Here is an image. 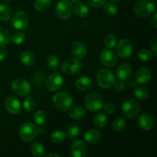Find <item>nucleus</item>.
Instances as JSON below:
<instances>
[{
    "mask_svg": "<svg viewBox=\"0 0 157 157\" xmlns=\"http://www.w3.org/2000/svg\"><path fill=\"white\" fill-rule=\"evenodd\" d=\"M96 80L98 85L104 89L111 88L116 81L113 74L106 68H101L97 72Z\"/></svg>",
    "mask_w": 157,
    "mask_h": 157,
    "instance_id": "1",
    "label": "nucleus"
},
{
    "mask_svg": "<svg viewBox=\"0 0 157 157\" xmlns=\"http://www.w3.org/2000/svg\"><path fill=\"white\" fill-rule=\"evenodd\" d=\"M52 101L55 107L62 111H67L73 105V98L67 92H59L54 95Z\"/></svg>",
    "mask_w": 157,
    "mask_h": 157,
    "instance_id": "2",
    "label": "nucleus"
},
{
    "mask_svg": "<svg viewBox=\"0 0 157 157\" xmlns=\"http://www.w3.org/2000/svg\"><path fill=\"white\" fill-rule=\"evenodd\" d=\"M156 9V6L150 0L139 2L134 6L135 15L140 18H147L151 15Z\"/></svg>",
    "mask_w": 157,
    "mask_h": 157,
    "instance_id": "3",
    "label": "nucleus"
},
{
    "mask_svg": "<svg viewBox=\"0 0 157 157\" xmlns=\"http://www.w3.org/2000/svg\"><path fill=\"white\" fill-rule=\"evenodd\" d=\"M122 111L123 114L127 119H134L140 112V106L136 100L129 98L123 104Z\"/></svg>",
    "mask_w": 157,
    "mask_h": 157,
    "instance_id": "4",
    "label": "nucleus"
},
{
    "mask_svg": "<svg viewBox=\"0 0 157 157\" xmlns=\"http://www.w3.org/2000/svg\"><path fill=\"white\" fill-rule=\"evenodd\" d=\"M86 108L91 112H97L101 110L104 104V100L101 94L98 92L90 93L84 100Z\"/></svg>",
    "mask_w": 157,
    "mask_h": 157,
    "instance_id": "5",
    "label": "nucleus"
},
{
    "mask_svg": "<svg viewBox=\"0 0 157 157\" xmlns=\"http://www.w3.org/2000/svg\"><path fill=\"white\" fill-rule=\"evenodd\" d=\"M12 90L15 94L21 97H25L30 94L31 85L27 80L24 78H17L12 83Z\"/></svg>",
    "mask_w": 157,
    "mask_h": 157,
    "instance_id": "6",
    "label": "nucleus"
},
{
    "mask_svg": "<svg viewBox=\"0 0 157 157\" xmlns=\"http://www.w3.org/2000/svg\"><path fill=\"white\" fill-rule=\"evenodd\" d=\"M38 127L32 123H25L19 129L20 138L25 142H31L36 137Z\"/></svg>",
    "mask_w": 157,
    "mask_h": 157,
    "instance_id": "7",
    "label": "nucleus"
},
{
    "mask_svg": "<svg viewBox=\"0 0 157 157\" xmlns=\"http://www.w3.org/2000/svg\"><path fill=\"white\" fill-rule=\"evenodd\" d=\"M55 12L58 18L62 20H67L71 16L73 12V5L70 1L61 0L57 3Z\"/></svg>",
    "mask_w": 157,
    "mask_h": 157,
    "instance_id": "8",
    "label": "nucleus"
},
{
    "mask_svg": "<svg viewBox=\"0 0 157 157\" xmlns=\"http://www.w3.org/2000/svg\"><path fill=\"white\" fill-rule=\"evenodd\" d=\"M12 24L15 29L20 31V32L25 31L29 26L28 15L22 11L16 12L12 17Z\"/></svg>",
    "mask_w": 157,
    "mask_h": 157,
    "instance_id": "9",
    "label": "nucleus"
},
{
    "mask_svg": "<svg viewBox=\"0 0 157 157\" xmlns=\"http://www.w3.org/2000/svg\"><path fill=\"white\" fill-rule=\"evenodd\" d=\"M82 64L78 58H71L66 60L62 64V71L67 75H75L81 71Z\"/></svg>",
    "mask_w": 157,
    "mask_h": 157,
    "instance_id": "10",
    "label": "nucleus"
},
{
    "mask_svg": "<svg viewBox=\"0 0 157 157\" xmlns=\"http://www.w3.org/2000/svg\"><path fill=\"white\" fill-rule=\"evenodd\" d=\"M64 84V79L61 75L58 72L52 74L48 78L46 86L51 92H56L62 87Z\"/></svg>",
    "mask_w": 157,
    "mask_h": 157,
    "instance_id": "11",
    "label": "nucleus"
},
{
    "mask_svg": "<svg viewBox=\"0 0 157 157\" xmlns=\"http://www.w3.org/2000/svg\"><path fill=\"white\" fill-rule=\"evenodd\" d=\"M133 51V45L130 40L127 38L121 39L117 46V53L118 56L122 58H127L131 56Z\"/></svg>",
    "mask_w": 157,
    "mask_h": 157,
    "instance_id": "12",
    "label": "nucleus"
},
{
    "mask_svg": "<svg viewBox=\"0 0 157 157\" xmlns=\"http://www.w3.org/2000/svg\"><path fill=\"white\" fill-rule=\"evenodd\" d=\"M100 61L104 66L108 67H113L117 64V57L116 54L110 49H104L101 52L100 55Z\"/></svg>",
    "mask_w": 157,
    "mask_h": 157,
    "instance_id": "13",
    "label": "nucleus"
},
{
    "mask_svg": "<svg viewBox=\"0 0 157 157\" xmlns=\"http://www.w3.org/2000/svg\"><path fill=\"white\" fill-rule=\"evenodd\" d=\"M71 155L73 157H84L87 155V146L84 141L76 140L71 146Z\"/></svg>",
    "mask_w": 157,
    "mask_h": 157,
    "instance_id": "14",
    "label": "nucleus"
},
{
    "mask_svg": "<svg viewBox=\"0 0 157 157\" xmlns=\"http://www.w3.org/2000/svg\"><path fill=\"white\" fill-rule=\"evenodd\" d=\"M5 107L11 114H19L21 111V104L18 99L9 97L5 101Z\"/></svg>",
    "mask_w": 157,
    "mask_h": 157,
    "instance_id": "15",
    "label": "nucleus"
},
{
    "mask_svg": "<svg viewBox=\"0 0 157 157\" xmlns=\"http://www.w3.org/2000/svg\"><path fill=\"white\" fill-rule=\"evenodd\" d=\"M138 125L142 130H150L155 126L154 119L149 113H143L138 118Z\"/></svg>",
    "mask_w": 157,
    "mask_h": 157,
    "instance_id": "16",
    "label": "nucleus"
},
{
    "mask_svg": "<svg viewBox=\"0 0 157 157\" xmlns=\"http://www.w3.org/2000/svg\"><path fill=\"white\" fill-rule=\"evenodd\" d=\"M132 71H133V69H132L131 65L128 63H124L117 68L116 75L120 80L124 81V80L128 79L131 76Z\"/></svg>",
    "mask_w": 157,
    "mask_h": 157,
    "instance_id": "17",
    "label": "nucleus"
},
{
    "mask_svg": "<svg viewBox=\"0 0 157 157\" xmlns=\"http://www.w3.org/2000/svg\"><path fill=\"white\" fill-rule=\"evenodd\" d=\"M152 78V73L147 67H143L137 71L136 74V79L139 84H145L150 82Z\"/></svg>",
    "mask_w": 157,
    "mask_h": 157,
    "instance_id": "18",
    "label": "nucleus"
},
{
    "mask_svg": "<svg viewBox=\"0 0 157 157\" xmlns=\"http://www.w3.org/2000/svg\"><path fill=\"white\" fill-rule=\"evenodd\" d=\"M93 81L88 76H81L75 81V86L77 89L81 91H86L91 87Z\"/></svg>",
    "mask_w": 157,
    "mask_h": 157,
    "instance_id": "19",
    "label": "nucleus"
},
{
    "mask_svg": "<svg viewBox=\"0 0 157 157\" xmlns=\"http://www.w3.org/2000/svg\"><path fill=\"white\" fill-rule=\"evenodd\" d=\"M71 53L78 58H82L87 55V48L83 43L80 41H75L71 48Z\"/></svg>",
    "mask_w": 157,
    "mask_h": 157,
    "instance_id": "20",
    "label": "nucleus"
},
{
    "mask_svg": "<svg viewBox=\"0 0 157 157\" xmlns=\"http://www.w3.org/2000/svg\"><path fill=\"white\" fill-rule=\"evenodd\" d=\"M101 138V133L95 129H90L84 133V139L89 144H97L98 142H99Z\"/></svg>",
    "mask_w": 157,
    "mask_h": 157,
    "instance_id": "21",
    "label": "nucleus"
},
{
    "mask_svg": "<svg viewBox=\"0 0 157 157\" xmlns=\"http://www.w3.org/2000/svg\"><path fill=\"white\" fill-rule=\"evenodd\" d=\"M21 61L26 66H32L35 62V56L32 52L25 51L21 54L20 56Z\"/></svg>",
    "mask_w": 157,
    "mask_h": 157,
    "instance_id": "22",
    "label": "nucleus"
},
{
    "mask_svg": "<svg viewBox=\"0 0 157 157\" xmlns=\"http://www.w3.org/2000/svg\"><path fill=\"white\" fill-rule=\"evenodd\" d=\"M108 122V118L106 116V114L103 113H99L95 115L94 118V124L98 128L102 129L107 126Z\"/></svg>",
    "mask_w": 157,
    "mask_h": 157,
    "instance_id": "23",
    "label": "nucleus"
},
{
    "mask_svg": "<svg viewBox=\"0 0 157 157\" xmlns=\"http://www.w3.org/2000/svg\"><path fill=\"white\" fill-rule=\"evenodd\" d=\"M73 11H75V14L78 17H81V18L86 17L88 15L89 12L88 7L86 5H84V3H81V2H77L75 7H73Z\"/></svg>",
    "mask_w": 157,
    "mask_h": 157,
    "instance_id": "24",
    "label": "nucleus"
},
{
    "mask_svg": "<svg viewBox=\"0 0 157 157\" xmlns=\"http://www.w3.org/2000/svg\"><path fill=\"white\" fill-rule=\"evenodd\" d=\"M30 151L32 156L35 157H41L44 154V148L42 144L39 142H35L31 145Z\"/></svg>",
    "mask_w": 157,
    "mask_h": 157,
    "instance_id": "25",
    "label": "nucleus"
},
{
    "mask_svg": "<svg viewBox=\"0 0 157 157\" xmlns=\"http://www.w3.org/2000/svg\"><path fill=\"white\" fill-rule=\"evenodd\" d=\"M85 110L81 106L73 107L69 112V116L75 120H81L85 116Z\"/></svg>",
    "mask_w": 157,
    "mask_h": 157,
    "instance_id": "26",
    "label": "nucleus"
},
{
    "mask_svg": "<svg viewBox=\"0 0 157 157\" xmlns=\"http://www.w3.org/2000/svg\"><path fill=\"white\" fill-rule=\"evenodd\" d=\"M12 16L11 8L6 4H0V20L9 21Z\"/></svg>",
    "mask_w": 157,
    "mask_h": 157,
    "instance_id": "27",
    "label": "nucleus"
},
{
    "mask_svg": "<svg viewBox=\"0 0 157 157\" xmlns=\"http://www.w3.org/2000/svg\"><path fill=\"white\" fill-rule=\"evenodd\" d=\"M66 139V133L62 130H56L51 134V140L56 144H61Z\"/></svg>",
    "mask_w": 157,
    "mask_h": 157,
    "instance_id": "28",
    "label": "nucleus"
},
{
    "mask_svg": "<svg viewBox=\"0 0 157 157\" xmlns=\"http://www.w3.org/2000/svg\"><path fill=\"white\" fill-rule=\"evenodd\" d=\"M10 32L4 27L0 26V46H6L10 41Z\"/></svg>",
    "mask_w": 157,
    "mask_h": 157,
    "instance_id": "29",
    "label": "nucleus"
},
{
    "mask_svg": "<svg viewBox=\"0 0 157 157\" xmlns=\"http://www.w3.org/2000/svg\"><path fill=\"white\" fill-rule=\"evenodd\" d=\"M52 1L51 0H35V7L38 12H46L50 8Z\"/></svg>",
    "mask_w": 157,
    "mask_h": 157,
    "instance_id": "30",
    "label": "nucleus"
},
{
    "mask_svg": "<svg viewBox=\"0 0 157 157\" xmlns=\"http://www.w3.org/2000/svg\"><path fill=\"white\" fill-rule=\"evenodd\" d=\"M104 12L110 16H115L118 13V6L113 2H105L104 5Z\"/></svg>",
    "mask_w": 157,
    "mask_h": 157,
    "instance_id": "31",
    "label": "nucleus"
},
{
    "mask_svg": "<svg viewBox=\"0 0 157 157\" xmlns=\"http://www.w3.org/2000/svg\"><path fill=\"white\" fill-rule=\"evenodd\" d=\"M34 121L38 126H43L47 122V115L45 112L38 110L34 115Z\"/></svg>",
    "mask_w": 157,
    "mask_h": 157,
    "instance_id": "32",
    "label": "nucleus"
},
{
    "mask_svg": "<svg viewBox=\"0 0 157 157\" xmlns=\"http://www.w3.org/2000/svg\"><path fill=\"white\" fill-rule=\"evenodd\" d=\"M23 107L26 111L32 112L36 107V103L35 101L30 96H28L27 98L25 99L24 102H23Z\"/></svg>",
    "mask_w": 157,
    "mask_h": 157,
    "instance_id": "33",
    "label": "nucleus"
},
{
    "mask_svg": "<svg viewBox=\"0 0 157 157\" xmlns=\"http://www.w3.org/2000/svg\"><path fill=\"white\" fill-rule=\"evenodd\" d=\"M127 127V121L124 118H117L113 122V128L116 131H122Z\"/></svg>",
    "mask_w": 157,
    "mask_h": 157,
    "instance_id": "34",
    "label": "nucleus"
},
{
    "mask_svg": "<svg viewBox=\"0 0 157 157\" xmlns=\"http://www.w3.org/2000/svg\"><path fill=\"white\" fill-rule=\"evenodd\" d=\"M66 133L68 135L69 137L75 138L80 135V133H81V129H80L79 126L76 125V124H72V125L68 126L67 127Z\"/></svg>",
    "mask_w": 157,
    "mask_h": 157,
    "instance_id": "35",
    "label": "nucleus"
},
{
    "mask_svg": "<svg viewBox=\"0 0 157 157\" xmlns=\"http://www.w3.org/2000/svg\"><path fill=\"white\" fill-rule=\"evenodd\" d=\"M47 65L49 67V69L52 71H55L58 69L59 66V60L55 55H50L47 58Z\"/></svg>",
    "mask_w": 157,
    "mask_h": 157,
    "instance_id": "36",
    "label": "nucleus"
},
{
    "mask_svg": "<svg viewBox=\"0 0 157 157\" xmlns=\"http://www.w3.org/2000/svg\"><path fill=\"white\" fill-rule=\"evenodd\" d=\"M134 94L140 100H145L148 98L149 92L147 88L143 87H136L134 89Z\"/></svg>",
    "mask_w": 157,
    "mask_h": 157,
    "instance_id": "37",
    "label": "nucleus"
},
{
    "mask_svg": "<svg viewBox=\"0 0 157 157\" xmlns=\"http://www.w3.org/2000/svg\"><path fill=\"white\" fill-rule=\"evenodd\" d=\"M137 56L140 61H148L153 58V54L151 51L147 50V49H143V50L140 51Z\"/></svg>",
    "mask_w": 157,
    "mask_h": 157,
    "instance_id": "38",
    "label": "nucleus"
},
{
    "mask_svg": "<svg viewBox=\"0 0 157 157\" xmlns=\"http://www.w3.org/2000/svg\"><path fill=\"white\" fill-rule=\"evenodd\" d=\"M117 44V38L112 34H109L104 38V44L106 47L109 49H111L116 46Z\"/></svg>",
    "mask_w": 157,
    "mask_h": 157,
    "instance_id": "39",
    "label": "nucleus"
},
{
    "mask_svg": "<svg viewBox=\"0 0 157 157\" xmlns=\"http://www.w3.org/2000/svg\"><path fill=\"white\" fill-rule=\"evenodd\" d=\"M25 39V35L23 32H16L12 37V41L15 44H21Z\"/></svg>",
    "mask_w": 157,
    "mask_h": 157,
    "instance_id": "40",
    "label": "nucleus"
},
{
    "mask_svg": "<svg viewBox=\"0 0 157 157\" xmlns=\"http://www.w3.org/2000/svg\"><path fill=\"white\" fill-rule=\"evenodd\" d=\"M102 108L104 109V112L107 114H112V113H114L115 110H116V107L113 105L112 103L110 102H107L105 104H103Z\"/></svg>",
    "mask_w": 157,
    "mask_h": 157,
    "instance_id": "41",
    "label": "nucleus"
},
{
    "mask_svg": "<svg viewBox=\"0 0 157 157\" xmlns=\"http://www.w3.org/2000/svg\"><path fill=\"white\" fill-rule=\"evenodd\" d=\"M106 0H87V3L89 6H91L92 8H95V9H98L101 8L105 4Z\"/></svg>",
    "mask_w": 157,
    "mask_h": 157,
    "instance_id": "42",
    "label": "nucleus"
},
{
    "mask_svg": "<svg viewBox=\"0 0 157 157\" xmlns=\"http://www.w3.org/2000/svg\"><path fill=\"white\" fill-rule=\"evenodd\" d=\"M114 87H115V90H117V92H122L124 91V89H125V84L123 81L120 80L118 81H115L114 83Z\"/></svg>",
    "mask_w": 157,
    "mask_h": 157,
    "instance_id": "43",
    "label": "nucleus"
},
{
    "mask_svg": "<svg viewBox=\"0 0 157 157\" xmlns=\"http://www.w3.org/2000/svg\"><path fill=\"white\" fill-rule=\"evenodd\" d=\"M150 48H151L152 51H153V53L155 55H156L157 54V43L156 39H153V41L150 43Z\"/></svg>",
    "mask_w": 157,
    "mask_h": 157,
    "instance_id": "44",
    "label": "nucleus"
},
{
    "mask_svg": "<svg viewBox=\"0 0 157 157\" xmlns=\"http://www.w3.org/2000/svg\"><path fill=\"white\" fill-rule=\"evenodd\" d=\"M7 55V51L4 48H0V61H2Z\"/></svg>",
    "mask_w": 157,
    "mask_h": 157,
    "instance_id": "45",
    "label": "nucleus"
},
{
    "mask_svg": "<svg viewBox=\"0 0 157 157\" xmlns=\"http://www.w3.org/2000/svg\"><path fill=\"white\" fill-rule=\"evenodd\" d=\"M156 17H157V13H156V12H155L154 16H153V25H154V27H155V28H156V27H157Z\"/></svg>",
    "mask_w": 157,
    "mask_h": 157,
    "instance_id": "46",
    "label": "nucleus"
},
{
    "mask_svg": "<svg viewBox=\"0 0 157 157\" xmlns=\"http://www.w3.org/2000/svg\"><path fill=\"white\" fill-rule=\"evenodd\" d=\"M37 132H38V134H44V129H42L41 127V128H40V127H38V128H37Z\"/></svg>",
    "mask_w": 157,
    "mask_h": 157,
    "instance_id": "47",
    "label": "nucleus"
},
{
    "mask_svg": "<svg viewBox=\"0 0 157 157\" xmlns=\"http://www.w3.org/2000/svg\"><path fill=\"white\" fill-rule=\"evenodd\" d=\"M46 156H56V157H59L60 155L57 154V153H48V154L46 155Z\"/></svg>",
    "mask_w": 157,
    "mask_h": 157,
    "instance_id": "48",
    "label": "nucleus"
},
{
    "mask_svg": "<svg viewBox=\"0 0 157 157\" xmlns=\"http://www.w3.org/2000/svg\"><path fill=\"white\" fill-rule=\"evenodd\" d=\"M81 1V0H71V2H75V3L80 2Z\"/></svg>",
    "mask_w": 157,
    "mask_h": 157,
    "instance_id": "49",
    "label": "nucleus"
},
{
    "mask_svg": "<svg viewBox=\"0 0 157 157\" xmlns=\"http://www.w3.org/2000/svg\"><path fill=\"white\" fill-rule=\"evenodd\" d=\"M4 2H12V0H3Z\"/></svg>",
    "mask_w": 157,
    "mask_h": 157,
    "instance_id": "50",
    "label": "nucleus"
},
{
    "mask_svg": "<svg viewBox=\"0 0 157 157\" xmlns=\"http://www.w3.org/2000/svg\"><path fill=\"white\" fill-rule=\"evenodd\" d=\"M111 1H113V2H121V1H122V0H111Z\"/></svg>",
    "mask_w": 157,
    "mask_h": 157,
    "instance_id": "51",
    "label": "nucleus"
}]
</instances>
